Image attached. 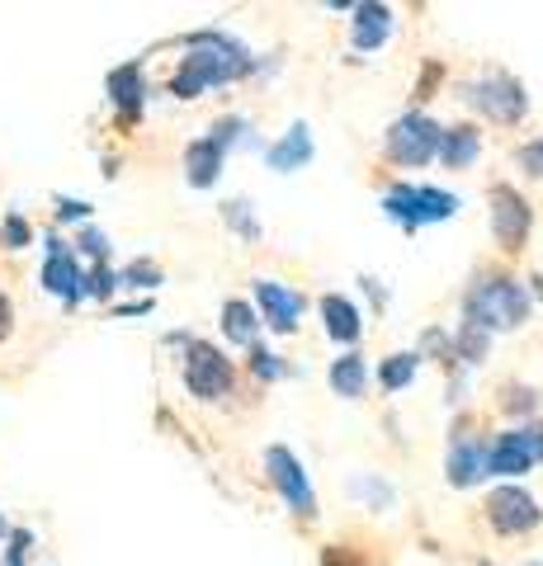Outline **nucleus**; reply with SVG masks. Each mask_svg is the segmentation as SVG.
Listing matches in <instances>:
<instances>
[{
	"instance_id": "dca6fc26",
	"label": "nucleus",
	"mask_w": 543,
	"mask_h": 566,
	"mask_svg": "<svg viewBox=\"0 0 543 566\" xmlns=\"http://www.w3.org/2000/svg\"><path fill=\"white\" fill-rule=\"evenodd\" d=\"M218 175H222V147L218 142H189V151H185V180L195 185V189H213L218 185Z\"/></svg>"
},
{
	"instance_id": "c9c22d12",
	"label": "nucleus",
	"mask_w": 543,
	"mask_h": 566,
	"mask_svg": "<svg viewBox=\"0 0 543 566\" xmlns=\"http://www.w3.org/2000/svg\"><path fill=\"white\" fill-rule=\"evenodd\" d=\"M0 543H6V520H0Z\"/></svg>"
},
{
	"instance_id": "393cba45",
	"label": "nucleus",
	"mask_w": 543,
	"mask_h": 566,
	"mask_svg": "<svg viewBox=\"0 0 543 566\" xmlns=\"http://www.w3.org/2000/svg\"><path fill=\"white\" fill-rule=\"evenodd\" d=\"M118 283H124V289H156V283H161V270H156L152 260H137L118 274Z\"/></svg>"
},
{
	"instance_id": "6e6552de",
	"label": "nucleus",
	"mask_w": 543,
	"mask_h": 566,
	"mask_svg": "<svg viewBox=\"0 0 543 566\" xmlns=\"http://www.w3.org/2000/svg\"><path fill=\"white\" fill-rule=\"evenodd\" d=\"M265 468H270L274 491L289 501L293 515H312V510H317V491H312L303 463H297V453H289L284 444H274V449L265 453Z\"/></svg>"
},
{
	"instance_id": "9d476101",
	"label": "nucleus",
	"mask_w": 543,
	"mask_h": 566,
	"mask_svg": "<svg viewBox=\"0 0 543 566\" xmlns=\"http://www.w3.org/2000/svg\"><path fill=\"white\" fill-rule=\"evenodd\" d=\"M530 222H534V212L524 203V193H515L511 185H497L492 189V232L501 241V251H520L524 237H530Z\"/></svg>"
},
{
	"instance_id": "f8f14e48",
	"label": "nucleus",
	"mask_w": 543,
	"mask_h": 566,
	"mask_svg": "<svg viewBox=\"0 0 543 566\" xmlns=\"http://www.w3.org/2000/svg\"><path fill=\"white\" fill-rule=\"evenodd\" d=\"M255 297H260V307H265L270 331H279V335H289L297 326V316H303V297L274 279H255Z\"/></svg>"
},
{
	"instance_id": "4468645a",
	"label": "nucleus",
	"mask_w": 543,
	"mask_h": 566,
	"mask_svg": "<svg viewBox=\"0 0 543 566\" xmlns=\"http://www.w3.org/2000/svg\"><path fill=\"white\" fill-rule=\"evenodd\" d=\"M322 322H326L331 340H341V345H355L359 331H364L359 307L349 303V297H341V293H326V297H322Z\"/></svg>"
},
{
	"instance_id": "72a5a7b5",
	"label": "nucleus",
	"mask_w": 543,
	"mask_h": 566,
	"mask_svg": "<svg viewBox=\"0 0 543 566\" xmlns=\"http://www.w3.org/2000/svg\"><path fill=\"white\" fill-rule=\"evenodd\" d=\"M10 322H14V312H10V297L0 293V340H6V335H10Z\"/></svg>"
},
{
	"instance_id": "2f4dec72",
	"label": "nucleus",
	"mask_w": 543,
	"mask_h": 566,
	"mask_svg": "<svg viewBox=\"0 0 543 566\" xmlns=\"http://www.w3.org/2000/svg\"><path fill=\"white\" fill-rule=\"evenodd\" d=\"M58 218L62 222H85L91 218V203L85 199H58Z\"/></svg>"
},
{
	"instance_id": "f3484780",
	"label": "nucleus",
	"mask_w": 543,
	"mask_h": 566,
	"mask_svg": "<svg viewBox=\"0 0 543 566\" xmlns=\"http://www.w3.org/2000/svg\"><path fill=\"white\" fill-rule=\"evenodd\" d=\"M393 33V10L378 6V0H369V6H355V48L359 52H374L388 43Z\"/></svg>"
},
{
	"instance_id": "20e7f679",
	"label": "nucleus",
	"mask_w": 543,
	"mask_h": 566,
	"mask_svg": "<svg viewBox=\"0 0 543 566\" xmlns=\"http://www.w3.org/2000/svg\"><path fill=\"white\" fill-rule=\"evenodd\" d=\"M440 123L426 114H401L388 128V156L397 166H426L440 156Z\"/></svg>"
},
{
	"instance_id": "1a4fd4ad",
	"label": "nucleus",
	"mask_w": 543,
	"mask_h": 566,
	"mask_svg": "<svg viewBox=\"0 0 543 566\" xmlns=\"http://www.w3.org/2000/svg\"><path fill=\"white\" fill-rule=\"evenodd\" d=\"M487 520H492L501 534H530V528L543 520V510L524 486L505 482V486L492 491V501H487Z\"/></svg>"
},
{
	"instance_id": "c85d7f7f",
	"label": "nucleus",
	"mask_w": 543,
	"mask_h": 566,
	"mask_svg": "<svg viewBox=\"0 0 543 566\" xmlns=\"http://www.w3.org/2000/svg\"><path fill=\"white\" fill-rule=\"evenodd\" d=\"M222 212H227V222H232L241 237H251V241L260 237V222H255V218H247V203H227Z\"/></svg>"
},
{
	"instance_id": "e433bc0d",
	"label": "nucleus",
	"mask_w": 543,
	"mask_h": 566,
	"mask_svg": "<svg viewBox=\"0 0 543 566\" xmlns=\"http://www.w3.org/2000/svg\"><path fill=\"white\" fill-rule=\"evenodd\" d=\"M534 566H539V562H534Z\"/></svg>"
},
{
	"instance_id": "f704fd0d",
	"label": "nucleus",
	"mask_w": 543,
	"mask_h": 566,
	"mask_svg": "<svg viewBox=\"0 0 543 566\" xmlns=\"http://www.w3.org/2000/svg\"><path fill=\"white\" fill-rule=\"evenodd\" d=\"M534 293H539V297H543V279H534Z\"/></svg>"
},
{
	"instance_id": "7ed1b4c3",
	"label": "nucleus",
	"mask_w": 543,
	"mask_h": 566,
	"mask_svg": "<svg viewBox=\"0 0 543 566\" xmlns=\"http://www.w3.org/2000/svg\"><path fill=\"white\" fill-rule=\"evenodd\" d=\"M383 212H388L393 222H401L407 232L426 222H445L459 212V199H453L449 189H430V185H397L383 193Z\"/></svg>"
},
{
	"instance_id": "9b49d317",
	"label": "nucleus",
	"mask_w": 543,
	"mask_h": 566,
	"mask_svg": "<svg viewBox=\"0 0 543 566\" xmlns=\"http://www.w3.org/2000/svg\"><path fill=\"white\" fill-rule=\"evenodd\" d=\"M43 289L52 297H62L66 307L81 303V270H76V255L66 251L62 237H48V260H43Z\"/></svg>"
},
{
	"instance_id": "a211bd4d",
	"label": "nucleus",
	"mask_w": 543,
	"mask_h": 566,
	"mask_svg": "<svg viewBox=\"0 0 543 566\" xmlns=\"http://www.w3.org/2000/svg\"><path fill=\"white\" fill-rule=\"evenodd\" d=\"M109 99L118 104L124 114H137L147 99V81H143V66L128 62V66H114L109 71Z\"/></svg>"
},
{
	"instance_id": "7c9ffc66",
	"label": "nucleus",
	"mask_w": 543,
	"mask_h": 566,
	"mask_svg": "<svg viewBox=\"0 0 543 566\" xmlns=\"http://www.w3.org/2000/svg\"><path fill=\"white\" fill-rule=\"evenodd\" d=\"M76 245H81L85 255H95L100 264L109 260V237H104V232H95V227H85V232H81V241H76Z\"/></svg>"
},
{
	"instance_id": "c756f323",
	"label": "nucleus",
	"mask_w": 543,
	"mask_h": 566,
	"mask_svg": "<svg viewBox=\"0 0 543 566\" xmlns=\"http://www.w3.org/2000/svg\"><path fill=\"white\" fill-rule=\"evenodd\" d=\"M251 368H255V374L265 378V382H274L279 374H284V364H279V354H270V349H251Z\"/></svg>"
},
{
	"instance_id": "6ab92c4d",
	"label": "nucleus",
	"mask_w": 543,
	"mask_h": 566,
	"mask_svg": "<svg viewBox=\"0 0 543 566\" xmlns=\"http://www.w3.org/2000/svg\"><path fill=\"white\" fill-rule=\"evenodd\" d=\"M331 387H336V397H364V387H369V368H364V354H341L336 364H331Z\"/></svg>"
},
{
	"instance_id": "ddd939ff",
	"label": "nucleus",
	"mask_w": 543,
	"mask_h": 566,
	"mask_svg": "<svg viewBox=\"0 0 543 566\" xmlns=\"http://www.w3.org/2000/svg\"><path fill=\"white\" fill-rule=\"evenodd\" d=\"M482 476H487V444L472 434H459L449 449V482L472 486V482H482Z\"/></svg>"
},
{
	"instance_id": "f257e3e1",
	"label": "nucleus",
	"mask_w": 543,
	"mask_h": 566,
	"mask_svg": "<svg viewBox=\"0 0 543 566\" xmlns=\"http://www.w3.org/2000/svg\"><path fill=\"white\" fill-rule=\"evenodd\" d=\"M185 48L189 52H185V62L170 81V95H180V99H199L203 91H213V85H227V81H237V76L251 71V52L237 39L218 33V29L189 33Z\"/></svg>"
},
{
	"instance_id": "423d86ee",
	"label": "nucleus",
	"mask_w": 543,
	"mask_h": 566,
	"mask_svg": "<svg viewBox=\"0 0 543 566\" xmlns=\"http://www.w3.org/2000/svg\"><path fill=\"white\" fill-rule=\"evenodd\" d=\"M534 463H543V424H524V430L501 434L487 449V476H520Z\"/></svg>"
},
{
	"instance_id": "4be33fe9",
	"label": "nucleus",
	"mask_w": 543,
	"mask_h": 566,
	"mask_svg": "<svg viewBox=\"0 0 543 566\" xmlns=\"http://www.w3.org/2000/svg\"><path fill=\"white\" fill-rule=\"evenodd\" d=\"M29 241H33V227H29L24 212H6V222H0V245H6V251H24Z\"/></svg>"
},
{
	"instance_id": "b1692460",
	"label": "nucleus",
	"mask_w": 543,
	"mask_h": 566,
	"mask_svg": "<svg viewBox=\"0 0 543 566\" xmlns=\"http://www.w3.org/2000/svg\"><path fill=\"white\" fill-rule=\"evenodd\" d=\"M114 289H118V274L104 270V264H95L91 274H81V297H100V303H104Z\"/></svg>"
},
{
	"instance_id": "473e14b6",
	"label": "nucleus",
	"mask_w": 543,
	"mask_h": 566,
	"mask_svg": "<svg viewBox=\"0 0 543 566\" xmlns=\"http://www.w3.org/2000/svg\"><path fill=\"white\" fill-rule=\"evenodd\" d=\"M505 411H534V392H530V387H511V392H505Z\"/></svg>"
},
{
	"instance_id": "0eeeda50",
	"label": "nucleus",
	"mask_w": 543,
	"mask_h": 566,
	"mask_svg": "<svg viewBox=\"0 0 543 566\" xmlns=\"http://www.w3.org/2000/svg\"><path fill=\"white\" fill-rule=\"evenodd\" d=\"M468 104H478L487 118L497 123H520L524 109H530V99H524V85L515 76H505V71H492V76L472 81L468 85Z\"/></svg>"
},
{
	"instance_id": "aec40b11",
	"label": "nucleus",
	"mask_w": 543,
	"mask_h": 566,
	"mask_svg": "<svg viewBox=\"0 0 543 566\" xmlns=\"http://www.w3.org/2000/svg\"><path fill=\"white\" fill-rule=\"evenodd\" d=\"M478 151H482V142H478V133H472V128H449L440 137V161L449 170H463L468 161H478Z\"/></svg>"
},
{
	"instance_id": "cd10ccee",
	"label": "nucleus",
	"mask_w": 543,
	"mask_h": 566,
	"mask_svg": "<svg viewBox=\"0 0 543 566\" xmlns=\"http://www.w3.org/2000/svg\"><path fill=\"white\" fill-rule=\"evenodd\" d=\"M520 170L534 175V180H543V137L539 142H524V147H520Z\"/></svg>"
},
{
	"instance_id": "412c9836",
	"label": "nucleus",
	"mask_w": 543,
	"mask_h": 566,
	"mask_svg": "<svg viewBox=\"0 0 543 566\" xmlns=\"http://www.w3.org/2000/svg\"><path fill=\"white\" fill-rule=\"evenodd\" d=\"M222 331H227V340H237V345H251V349H255V331H260V322H255L251 303L232 297V303L222 307Z\"/></svg>"
},
{
	"instance_id": "2eb2a0df",
	"label": "nucleus",
	"mask_w": 543,
	"mask_h": 566,
	"mask_svg": "<svg viewBox=\"0 0 543 566\" xmlns=\"http://www.w3.org/2000/svg\"><path fill=\"white\" fill-rule=\"evenodd\" d=\"M265 161H270V170H279V175L303 170V166L312 161V133H307V123H293L289 137H279L274 147L265 151Z\"/></svg>"
},
{
	"instance_id": "a878e982",
	"label": "nucleus",
	"mask_w": 543,
	"mask_h": 566,
	"mask_svg": "<svg viewBox=\"0 0 543 566\" xmlns=\"http://www.w3.org/2000/svg\"><path fill=\"white\" fill-rule=\"evenodd\" d=\"M459 359L463 364H482L487 359V331L463 326V335H459Z\"/></svg>"
},
{
	"instance_id": "f03ea898",
	"label": "nucleus",
	"mask_w": 543,
	"mask_h": 566,
	"mask_svg": "<svg viewBox=\"0 0 543 566\" xmlns=\"http://www.w3.org/2000/svg\"><path fill=\"white\" fill-rule=\"evenodd\" d=\"M530 322V293L515 279H487L468 293V326L478 331H515Z\"/></svg>"
},
{
	"instance_id": "39448f33",
	"label": "nucleus",
	"mask_w": 543,
	"mask_h": 566,
	"mask_svg": "<svg viewBox=\"0 0 543 566\" xmlns=\"http://www.w3.org/2000/svg\"><path fill=\"white\" fill-rule=\"evenodd\" d=\"M232 359H227L222 349H213V345H189V354H185V387L195 392L199 401H218V397H227L232 392Z\"/></svg>"
},
{
	"instance_id": "5701e85b",
	"label": "nucleus",
	"mask_w": 543,
	"mask_h": 566,
	"mask_svg": "<svg viewBox=\"0 0 543 566\" xmlns=\"http://www.w3.org/2000/svg\"><path fill=\"white\" fill-rule=\"evenodd\" d=\"M411 378H416V354H393V359L383 364V387H388V392H401Z\"/></svg>"
},
{
	"instance_id": "bb28decb",
	"label": "nucleus",
	"mask_w": 543,
	"mask_h": 566,
	"mask_svg": "<svg viewBox=\"0 0 543 566\" xmlns=\"http://www.w3.org/2000/svg\"><path fill=\"white\" fill-rule=\"evenodd\" d=\"M29 547H33V534H29V528H10L6 566H24V562H29Z\"/></svg>"
}]
</instances>
